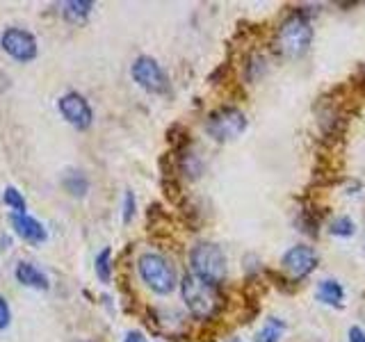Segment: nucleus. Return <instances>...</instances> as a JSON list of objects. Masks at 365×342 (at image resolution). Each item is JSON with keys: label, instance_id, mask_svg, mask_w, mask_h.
Segmentation results:
<instances>
[{"label": "nucleus", "instance_id": "nucleus-1", "mask_svg": "<svg viewBox=\"0 0 365 342\" xmlns=\"http://www.w3.org/2000/svg\"><path fill=\"white\" fill-rule=\"evenodd\" d=\"M180 296L185 301L187 311L197 319H212L224 308V294L220 285L205 281L192 271L180 281Z\"/></svg>", "mask_w": 365, "mask_h": 342}, {"label": "nucleus", "instance_id": "nucleus-2", "mask_svg": "<svg viewBox=\"0 0 365 342\" xmlns=\"http://www.w3.org/2000/svg\"><path fill=\"white\" fill-rule=\"evenodd\" d=\"M313 43V23L311 16L302 9H294L292 14L285 19L279 32H277V51L283 57H302Z\"/></svg>", "mask_w": 365, "mask_h": 342}, {"label": "nucleus", "instance_id": "nucleus-3", "mask_svg": "<svg viewBox=\"0 0 365 342\" xmlns=\"http://www.w3.org/2000/svg\"><path fill=\"white\" fill-rule=\"evenodd\" d=\"M137 269L148 290L155 294H169L176 288V269L160 254H142L137 260Z\"/></svg>", "mask_w": 365, "mask_h": 342}, {"label": "nucleus", "instance_id": "nucleus-4", "mask_svg": "<svg viewBox=\"0 0 365 342\" xmlns=\"http://www.w3.org/2000/svg\"><path fill=\"white\" fill-rule=\"evenodd\" d=\"M190 265H192V274H197V276L210 283H217V285L226 279V271H228L224 251L215 242H199L190 251Z\"/></svg>", "mask_w": 365, "mask_h": 342}, {"label": "nucleus", "instance_id": "nucleus-5", "mask_svg": "<svg viewBox=\"0 0 365 342\" xmlns=\"http://www.w3.org/2000/svg\"><path fill=\"white\" fill-rule=\"evenodd\" d=\"M205 130L217 142H231L247 130V117L242 110L226 105L210 114L205 121Z\"/></svg>", "mask_w": 365, "mask_h": 342}, {"label": "nucleus", "instance_id": "nucleus-6", "mask_svg": "<svg viewBox=\"0 0 365 342\" xmlns=\"http://www.w3.org/2000/svg\"><path fill=\"white\" fill-rule=\"evenodd\" d=\"M130 76L148 94H167L169 91V78L165 73V68L148 55L137 57L130 66Z\"/></svg>", "mask_w": 365, "mask_h": 342}, {"label": "nucleus", "instance_id": "nucleus-7", "mask_svg": "<svg viewBox=\"0 0 365 342\" xmlns=\"http://www.w3.org/2000/svg\"><path fill=\"white\" fill-rule=\"evenodd\" d=\"M0 46H3V51L16 62H30L37 57V51H39L34 34L23 28H7L3 32V37H0Z\"/></svg>", "mask_w": 365, "mask_h": 342}, {"label": "nucleus", "instance_id": "nucleus-8", "mask_svg": "<svg viewBox=\"0 0 365 342\" xmlns=\"http://www.w3.org/2000/svg\"><path fill=\"white\" fill-rule=\"evenodd\" d=\"M57 110L62 117L78 130H87L91 121H94V110H91L89 100L78 94V91H68L60 100H57Z\"/></svg>", "mask_w": 365, "mask_h": 342}, {"label": "nucleus", "instance_id": "nucleus-9", "mask_svg": "<svg viewBox=\"0 0 365 342\" xmlns=\"http://www.w3.org/2000/svg\"><path fill=\"white\" fill-rule=\"evenodd\" d=\"M317 251L308 244H297L292 249H288L281 258V265L283 269L288 271V276L292 281H302L306 279L317 267Z\"/></svg>", "mask_w": 365, "mask_h": 342}, {"label": "nucleus", "instance_id": "nucleus-10", "mask_svg": "<svg viewBox=\"0 0 365 342\" xmlns=\"http://www.w3.org/2000/svg\"><path fill=\"white\" fill-rule=\"evenodd\" d=\"M9 222H11V226H14L16 235L23 237L30 244H41V242H46V237H48L46 228L41 226V222H37L34 217H30L26 212H23V214L11 212L9 214Z\"/></svg>", "mask_w": 365, "mask_h": 342}, {"label": "nucleus", "instance_id": "nucleus-11", "mask_svg": "<svg viewBox=\"0 0 365 342\" xmlns=\"http://www.w3.org/2000/svg\"><path fill=\"white\" fill-rule=\"evenodd\" d=\"M315 296L319 304L331 306V308H342L345 304V288L338 279H322L317 283V290Z\"/></svg>", "mask_w": 365, "mask_h": 342}, {"label": "nucleus", "instance_id": "nucleus-12", "mask_svg": "<svg viewBox=\"0 0 365 342\" xmlns=\"http://www.w3.org/2000/svg\"><path fill=\"white\" fill-rule=\"evenodd\" d=\"M16 281L21 285H26V288H32V290H48L51 288L48 276H46L37 265H32V262H19Z\"/></svg>", "mask_w": 365, "mask_h": 342}, {"label": "nucleus", "instance_id": "nucleus-13", "mask_svg": "<svg viewBox=\"0 0 365 342\" xmlns=\"http://www.w3.org/2000/svg\"><path fill=\"white\" fill-rule=\"evenodd\" d=\"M62 185H64V190L71 194L73 199H83L85 194L89 192V180H87V176L83 174V171H68V174L62 178Z\"/></svg>", "mask_w": 365, "mask_h": 342}, {"label": "nucleus", "instance_id": "nucleus-14", "mask_svg": "<svg viewBox=\"0 0 365 342\" xmlns=\"http://www.w3.org/2000/svg\"><path fill=\"white\" fill-rule=\"evenodd\" d=\"M285 333V322L279 317H269L265 324H262V328L256 333L254 342H281Z\"/></svg>", "mask_w": 365, "mask_h": 342}, {"label": "nucleus", "instance_id": "nucleus-15", "mask_svg": "<svg viewBox=\"0 0 365 342\" xmlns=\"http://www.w3.org/2000/svg\"><path fill=\"white\" fill-rule=\"evenodd\" d=\"M91 9H94V3L91 0H71V3L64 5V19L68 21H85Z\"/></svg>", "mask_w": 365, "mask_h": 342}, {"label": "nucleus", "instance_id": "nucleus-16", "mask_svg": "<svg viewBox=\"0 0 365 342\" xmlns=\"http://www.w3.org/2000/svg\"><path fill=\"white\" fill-rule=\"evenodd\" d=\"M329 233L334 237H351L354 233H356V224H354L351 217L342 214V217H336V219L329 224Z\"/></svg>", "mask_w": 365, "mask_h": 342}, {"label": "nucleus", "instance_id": "nucleus-17", "mask_svg": "<svg viewBox=\"0 0 365 342\" xmlns=\"http://www.w3.org/2000/svg\"><path fill=\"white\" fill-rule=\"evenodd\" d=\"M110 258H112V249L106 247L101 251V254L96 256V276L103 281V283H108L112 279V265H110Z\"/></svg>", "mask_w": 365, "mask_h": 342}, {"label": "nucleus", "instance_id": "nucleus-18", "mask_svg": "<svg viewBox=\"0 0 365 342\" xmlns=\"http://www.w3.org/2000/svg\"><path fill=\"white\" fill-rule=\"evenodd\" d=\"M3 201H5L16 214H23V212H26V199H23V194H21L16 187H7L5 194H3Z\"/></svg>", "mask_w": 365, "mask_h": 342}, {"label": "nucleus", "instance_id": "nucleus-19", "mask_svg": "<svg viewBox=\"0 0 365 342\" xmlns=\"http://www.w3.org/2000/svg\"><path fill=\"white\" fill-rule=\"evenodd\" d=\"M135 194L128 190V192H125V197H123V222L125 224H128L130 219H133V217H135Z\"/></svg>", "mask_w": 365, "mask_h": 342}, {"label": "nucleus", "instance_id": "nucleus-20", "mask_svg": "<svg viewBox=\"0 0 365 342\" xmlns=\"http://www.w3.org/2000/svg\"><path fill=\"white\" fill-rule=\"evenodd\" d=\"M11 322V311L5 296H0V331H5Z\"/></svg>", "mask_w": 365, "mask_h": 342}, {"label": "nucleus", "instance_id": "nucleus-21", "mask_svg": "<svg viewBox=\"0 0 365 342\" xmlns=\"http://www.w3.org/2000/svg\"><path fill=\"white\" fill-rule=\"evenodd\" d=\"M347 340L349 342H365V328L361 326H351L349 333H347Z\"/></svg>", "mask_w": 365, "mask_h": 342}, {"label": "nucleus", "instance_id": "nucleus-22", "mask_svg": "<svg viewBox=\"0 0 365 342\" xmlns=\"http://www.w3.org/2000/svg\"><path fill=\"white\" fill-rule=\"evenodd\" d=\"M123 342H146V338H144V333H140V331H128Z\"/></svg>", "mask_w": 365, "mask_h": 342}, {"label": "nucleus", "instance_id": "nucleus-23", "mask_svg": "<svg viewBox=\"0 0 365 342\" xmlns=\"http://www.w3.org/2000/svg\"><path fill=\"white\" fill-rule=\"evenodd\" d=\"M228 342H240V340H228Z\"/></svg>", "mask_w": 365, "mask_h": 342}]
</instances>
